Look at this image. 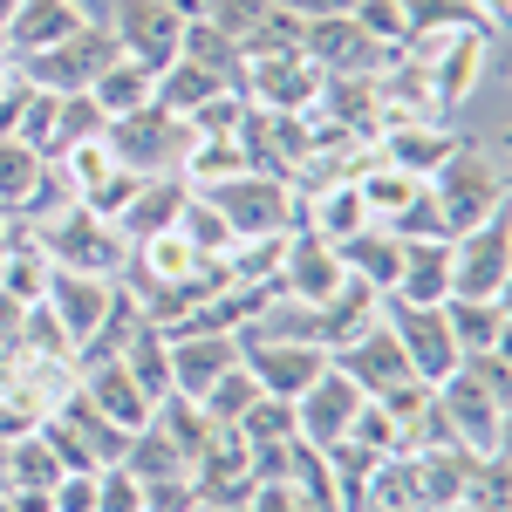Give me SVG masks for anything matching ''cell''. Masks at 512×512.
<instances>
[{
  "label": "cell",
  "instance_id": "6da1fadb",
  "mask_svg": "<svg viewBox=\"0 0 512 512\" xmlns=\"http://www.w3.org/2000/svg\"><path fill=\"white\" fill-rule=\"evenodd\" d=\"M424 192L437 198V212H444V226H451V233H465V226H478V219L506 212V178H499L492 151L472 144V137H458V144H451V158L424 178Z\"/></svg>",
  "mask_w": 512,
  "mask_h": 512
},
{
  "label": "cell",
  "instance_id": "7a4b0ae2",
  "mask_svg": "<svg viewBox=\"0 0 512 512\" xmlns=\"http://www.w3.org/2000/svg\"><path fill=\"white\" fill-rule=\"evenodd\" d=\"M212 198V212L233 226V239H287L294 233V185L274 171H233L219 185H192Z\"/></svg>",
  "mask_w": 512,
  "mask_h": 512
},
{
  "label": "cell",
  "instance_id": "3957f363",
  "mask_svg": "<svg viewBox=\"0 0 512 512\" xmlns=\"http://www.w3.org/2000/svg\"><path fill=\"white\" fill-rule=\"evenodd\" d=\"M431 396H437V410H444V431H451L458 451H478V458L506 451V390L499 383H485V376H472L458 362L444 383H431Z\"/></svg>",
  "mask_w": 512,
  "mask_h": 512
},
{
  "label": "cell",
  "instance_id": "277c9868",
  "mask_svg": "<svg viewBox=\"0 0 512 512\" xmlns=\"http://www.w3.org/2000/svg\"><path fill=\"white\" fill-rule=\"evenodd\" d=\"M512 287V226L506 212H492V219H478L465 233H451V294H465V301H506ZM444 294V301H451Z\"/></svg>",
  "mask_w": 512,
  "mask_h": 512
},
{
  "label": "cell",
  "instance_id": "5b68a950",
  "mask_svg": "<svg viewBox=\"0 0 512 512\" xmlns=\"http://www.w3.org/2000/svg\"><path fill=\"white\" fill-rule=\"evenodd\" d=\"M35 246H41V260H48V267H69V274H110L123 253H130L117 226H110V219H96V212H82V205L48 212V219H41V233H35Z\"/></svg>",
  "mask_w": 512,
  "mask_h": 512
},
{
  "label": "cell",
  "instance_id": "8992f818",
  "mask_svg": "<svg viewBox=\"0 0 512 512\" xmlns=\"http://www.w3.org/2000/svg\"><path fill=\"white\" fill-rule=\"evenodd\" d=\"M103 137H110L117 164H123V171H137V178H164V171H178L185 151H192V123L171 117V110H158V103H144V110L117 117Z\"/></svg>",
  "mask_w": 512,
  "mask_h": 512
},
{
  "label": "cell",
  "instance_id": "52a82bcc",
  "mask_svg": "<svg viewBox=\"0 0 512 512\" xmlns=\"http://www.w3.org/2000/svg\"><path fill=\"white\" fill-rule=\"evenodd\" d=\"M239 96L253 103V110H287V117H308L321 96V69L301 55V41L294 48H260V55H246L239 62Z\"/></svg>",
  "mask_w": 512,
  "mask_h": 512
},
{
  "label": "cell",
  "instance_id": "ba28073f",
  "mask_svg": "<svg viewBox=\"0 0 512 512\" xmlns=\"http://www.w3.org/2000/svg\"><path fill=\"white\" fill-rule=\"evenodd\" d=\"M110 55H117L110 28H76L69 41H55V48L28 55V62H14V76L28 82V89H48V96H76V89H89V82L103 76Z\"/></svg>",
  "mask_w": 512,
  "mask_h": 512
},
{
  "label": "cell",
  "instance_id": "9c48e42d",
  "mask_svg": "<svg viewBox=\"0 0 512 512\" xmlns=\"http://www.w3.org/2000/svg\"><path fill=\"white\" fill-rule=\"evenodd\" d=\"M239 362L267 396H301L328 369V349L294 342V335H267V328H239Z\"/></svg>",
  "mask_w": 512,
  "mask_h": 512
},
{
  "label": "cell",
  "instance_id": "30bf717a",
  "mask_svg": "<svg viewBox=\"0 0 512 512\" xmlns=\"http://www.w3.org/2000/svg\"><path fill=\"white\" fill-rule=\"evenodd\" d=\"M41 308L55 315V328L69 335V349H89L96 328L117 308V280L110 274H69V267H48V287H41Z\"/></svg>",
  "mask_w": 512,
  "mask_h": 512
},
{
  "label": "cell",
  "instance_id": "8fae6325",
  "mask_svg": "<svg viewBox=\"0 0 512 512\" xmlns=\"http://www.w3.org/2000/svg\"><path fill=\"white\" fill-rule=\"evenodd\" d=\"M164 349H171V396H192V403H198V396L239 362V335H233V328L171 321V328H164Z\"/></svg>",
  "mask_w": 512,
  "mask_h": 512
},
{
  "label": "cell",
  "instance_id": "7c38bea8",
  "mask_svg": "<svg viewBox=\"0 0 512 512\" xmlns=\"http://www.w3.org/2000/svg\"><path fill=\"white\" fill-rule=\"evenodd\" d=\"M328 369H342L362 396H383V390H396V383H417V376H410V362H403V349H396L390 321H383V308H376L369 328H355L349 342H335V349H328Z\"/></svg>",
  "mask_w": 512,
  "mask_h": 512
},
{
  "label": "cell",
  "instance_id": "4fadbf2b",
  "mask_svg": "<svg viewBox=\"0 0 512 512\" xmlns=\"http://www.w3.org/2000/svg\"><path fill=\"white\" fill-rule=\"evenodd\" d=\"M383 321H390L396 349H403V362H410L417 383H444V376L458 369V342H451L444 301H437V308H396V301H383Z\"/></svg>",
  "mask_w": 512,
  "mask_h": 512
},
{
  "label": "cell",
  "instance_id": "5bb4252c",
  "mask_svg": "<svg viewBox=\"0 0 512 512\" xmlns=\"http://www.w3.org/2000/svg\"><path fill=\"white\" fill-rule=\"evenodd\" d=\"M103 28H110V41H117L123 55H137L144 69H164V62L178 55V35H185V14H178L171 0H117Z\"/></svg>",
  "mask_w": 512,
  "mask_h": 512
},
{
  "label": "cell",
  "instance_id": "9a60e30c",
  "mask_svg": "<svg viewBox=\"0 0 512 512\" xmlns=\"http://www.w3.org/2000/svg\"><path fill=\"white\" fill-rule=\"evenodd\" d=\"M301 55L315 62L321 76H376L390 62L383 41L362 35L355 14H335V21H301Z\"/></svg>",
  "mask_w": 512,
  "mask_h": 512
},
{
  "label": "cell",
  "instance_id": "2e32d148",
  "mask_svg": "<svg viewBox=\"0 0 512 512\" xmlns=\"http://www.w3.org/2000/svg\"><path fill=\"white\" fill-rule=\"evenodd\" d=\"M355 410H362V390H355L342 369H321L315 383L294 396V437L315 444V451H335V444L349 437Z\"/></svg>",
  "mask_w": 512,
  "mask_h": 512
},
{
  "label": "cell",
  "instance_id": "e0dca14e",
  "mask_svg": "<svg viewBox=\"0 0 512 512\" xmlns=\"http://www.w3.org/2000/svg\"><path fill=\"white\" fill-rule=\"evenodd\" d=\"M82 403H89V410H96V417H110V424H117V431H144V424H151V410H158V403H151V396L137 390V376H130V369H123L117 355H96V362H82Z\"/></svg>",
  "mask_w": 512,
  "mask_h": 512
},
{
  "label": "cell",
  "instance_id": "ac0fdd59",
  "mask_svg": "<svg viewBox=\"0 0 512 512\" xmlns=\"http://www.w3.org/2000/svg\"><path fill=\"white\" fill-rule=\"evenodd\" d=\"M396 280L383 301L396 308H437L451 294V239H396Z\"/></svg>",
  "mask_w": 512,
  "mask_h": 512
},
{
  "label": "cell",
  "instance_id": "d6986e66",
  "mask_svg": "<svg viewBox=\"0 0 512 512\" xmlns=\"http://www.w3.org/2000/svg\"><path fill=\"white\" fill-rule=\"evenodd\" d=\"M451 144H458V130H444V117H396L376 137V158L410 171V178H431L437 164L451 158Z\"/></svg>",
  "mask_w": 512,
  "mask_h": 512
},
{
  "label": "cell",
  "instance_id": "ffe728a7",
  "mask_svg": "<svg viewBox=\"0 0 512 512\" xmlns=\"http://www.w3.org/2000/svg\"><path fill=\"white\" fill-rule=\"evenodd\" d=\"M185 198H192V185H185L178 171H164V178H137L130 205L117 212L123 246H137V239H151V233H171V226H178V212H185Z\"/></svg>",
  "mask_w": 512,
  "mask_h": 512
},
{
  "label": "cell",
  "instance_id": "44dd1931",
  "mask_svg": "<svg viewBox=\"0 0 512 512\" xmlns=\"http://www.w3.org/2000/svg\"><path fill=\"white\" fill-rule=\"evenodd\" d=\"M76 28H82V21L69 14V0H14L7 21H0V41H7L14 62H28V55H41V48L69 41Z\"/></svg>",
  "mask_w": 512,
  "mask_h": 512
},
{
  "label": "cell",
  "instance_id": "7402d4cb",
  "mask_svg": "<svg viewBox=\"0 0 512 512\" xmlns=\"http://www.w3.org/2000/svg\"><path fill=\"white\" fill-rule=\"evenodd\" d=\"M151 96H158V69H144V62H137V55H123V48L103 62V76L89 82V103L103 110V123H117V117H130V110H144Z\"/></svg>",
  "mask_w": 512,
  "mask_h": 512
},
{
  "label": "cell",
  "instance_id": "603a6c76",
  "mask_svg": "<svg viewBox=\"0 0 512 512\" xmlns=\"http://www.w3.org/2000/svg\"><path fill=\"white\" fill-rule=\"evenodd\" d=\"M444 321H451V342H458V362H465V355H499L506 349L512 308L506 301H465V294H451V301H444Z\"/></svg>",
  "mask_w": 512,
  "mask_h": 512
},
{
  "label": "cell",
  "instance_id": "cb8c5ba5",
  "mask_svg": "<svg viewBox=\"0 0 512 512\" xmlns=\"http://www.w3.org/2000/svg\"><path fill=\"white\" fill-rule=\"evenodd\" d=\"M48 178H55V164L41 158V151H28L21 137H0V205H14V212H41Z\"/></svg>",
  "mask_w": 512,
  "mask_h": 512
},
{
  "label": "cell",
  "instance_id": "d4e9b609",
  "mask_svg": "<svg viewBox=\"0 0 512 512\" xmlns=\"http://www.w3.org/2000/svg\"><path fill=\"white\" fill-rule=\"evenodd\" d=\"M349 178H355V192H362V212H369L376 226H390L396 212L424 192V178H410V171H396V164H383V158H362Z\"/></svg>",
  "mask_w": 512,
  "mask_h": 512
},
{
  "label": "cell",
  "instance_id": "484cf974",
  "mask_svg": "<svg viewBox=\"0 0 512 512\" xmlns=\"http://www.w3.org/2000/svg\"><path fill=\"white\" fill-rule=\"evenodd\" d=\"M335 253H342V274H349V280H362V287H369L376 301L390 294V280H396V253H403V246H396V239L383 233V226H362V233H355V239H342Z\"/></svg>",
  "mask_w": 512,
  "mask_h": 512
},
{
  "label": "cell",
  "instance_id": "4316f807",
  "mask_svg": "<svg viewBox=\"0 0 512 512\" xmlns=\"http://www.w3.org/2000/svg\"><path fill=\"white\" fill-rule=\"evenodd\" d=\"M219 89H233V82L205 76L198 62H185V55H171V62L158 69V96H151V103H158V110H171V117H192L198 103H212Z\"/></svg>",
  "mask_w": 512,
  "mask_h": 512
},
{
  "label": "cell",
  "instance_id": "83f0119b",
  "mask_svg": "<svg viewBox=\"0 0 512 512\" xmlns=\"http://www.w3.org/2000/svg\"><path fill=\"white\" fill-rule=\"evenodd\" d=\"M178 55H185V62H198L205 76H219V82H233V89H239V62H246V55H239V41H233V35H219L205 14H192V21H185V35H178Z\"/></svg>",
  "mask_w": 512,
  "mask_h": 512
},
{
  "label": "cell",
  "instance_id": "f1b7e54d",
  "mask_svg": "<svg viewBox=\"0 0 512 512\" xmlns=\"http://www.w3.org/2000/svg\"><path fill=\"white\" fill-rule=\"evenodd\" d=\"M178 239L192 246L198 260H226V253H233V226L212 212V198H205V192L185 198V212H178Z\"/></svg>",
  "mask_w": 512,
  "mask_h": 512
},
{
  "label": "cell",
  "instance_id": "f546056e",
  "mask_svg": "<svg viewBox=\"0 0 512 512\" xmlns=\"http://www.w3.org/2000/svg\"><path fill=\"white\" fill-rule=\"evenodd\" d=\"M239 437H246V444H253V451H260V444H294V396H253V403H246V417H239L233 424Z\"/></svg>",
  "mask_w": 512,
  "mask_h": 512
},
{
  "label": "cell",
  "instance_id": "4dcf8cb0",
  "mask_svg": "<svg viewBox=\"0 0 512 512\" xmlns=\"http://www.w3.org/2000/svg\"><path fill=\"white\" fill-rule=\"evenodd\" d=\"M253 396H260V383L246 376V362H233V369H226V376H219L212 390L198 396V410H205L212 424H226V431H233L239 417H246V403H253Z\"/></svg>",
  "mask_w": 512,
  "mask_h": 512
},
{
  "label": "cell",
  "instance_id": "1f68e13d",
  "mask_svg": "<svg viewBox=\"0 0 512 512\" xmlns=\"http://www.w3.org/2000/svg\"><path fill=\"white\" fill-rule=\"evenodd\" d=\"M96 512H144V478L130 465H96Z\"/></svg>",
  "mask_w": 512,
  "mask_h": 512
},
{
  "label": "cell",
  "instance_id": "d6a6232c",
  "mask_svg": "<svg viewBox=\"0 0 512 512\" xmlns=\"http://www.w3.org/2000/svg\"><path fill=\"white\" fill-rule=\"evenodd\" d=\"M355 21H362V35L383 41V48H403V35H410L403 0H355Z\"/></svg>",
  "mask_w": 512,
  "mask_h": 512
},
{
  "label": "cell",
  "instance_id": "836d02e7",
  "mask_svg": "<svg viewBox=\"0 0 512 512\" xmlns=\"http://www.w3.org/2000/svg\"><path fill=\"white\" fill-rule=\"evenodd\" d=\"M390 239H451V226H444V212H437V198L431 192H417L403 212H396L390 226H383Z\"/></svg>",
  "mask_w": 512,
  "mask_h": 512
},
{
  "label": "cell",
  "instance_id": "e575fe53",
  "mask_svg": "<svg viewBox=\"0 0 512 512\" xmlns=\"http://www.w3.org/2000/svg\"><path fill=\"white\" fill-rule=\"evenodd\" d=\"M48 506L55 512H96V472H62L48 485Z\"/></svg>",
  "mask_w": 512,
  "mask_h": 512
},
{
  "label": "cell",
  "instance_id": "d590c367",
  "mask_svg": "<svg viewBox=\"0 0 512 512\" xmlns=\"http://www.w3.org/2000/svg\"><path fill=\"white\" fill-rule=\"evenodd\" d=\"M294 21H335V14H355V0H280Z\"/></svg>",
  "mask_w": 512,
  "mask_h": 512
},
{
  "label": "cell",
  "instance_id": "8d00e7d4",
  "mask_svg": "<svg viewBox=\"0 0 512 512\" xmlns=\"http://www.w3.org/2000/svg\"><path fill=\"white\" fill-rule=\"evenodd\" d=\"M110 7H117V0H69V14H76L82 28H103V21H110Z\"/></svg>",
  "mask_w": 512,
  "mask_h": 512
},
{
  "label": "cell",
  "instance_id": "74e56055",
  "mask_svg": "<svg viewBox=\"0 0 512 512\" xmlns=\"http://www.w3.org/2000/svg\"><path fill=\"white\" fill-rule=\"evenodd\" d=\"M465 7H472V14L485 21V28H492V35H499V28H506V7H512V0H465Z\"/></svg>",
  "mask_w": 512,
  "mask_h": 512
},
{
  "label": "cell",
  "instance_id": "f35d334b",
  "mask_svg": "<svg viewBox=\"0 0 512 512\" xmlns=\"http://www.w3.org/2000/svg\"><path fill=\"white\" fill-rule=\"evenodd\" d=\"M437 512H478V506H465V499H458V506H437Z\"/></svg>",
  "mask_w": 512,
  "mask_h": 512
},
{
  "label": "cell",
  "instance_id": "ab89813d",
  "mask_svg": "<svg viewBox=\"0 0 512 512\" xmlns=\"http://www.w3.org/2000/svg\"><path fill=\"white\" fill-rule=\"evenodd\" d=\"M7 82H14V76H7V69H0V89H7Z\"/></svg>",
  "mask_w": 512,
  "mask_h": 512
},
{
  "label": "cell",
  "instance_id": "60d3db41",
  "mask_svg": "<svg viewBox=\"0 0 512 512\" xmlns=\"http://www.w3.org/2000/svg\"><path fill=\"white\" fill-rule=\"evenodd\" d=\"M0 492H7V485H0Z\"/></svg>",
  "mask_w": 512,
  "mask_h": 512
}]
</instances>
